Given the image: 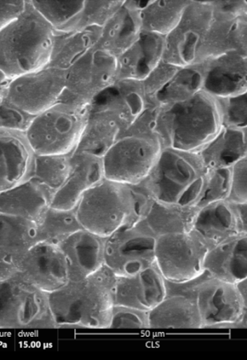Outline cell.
Segmentation results:
<instances>
[{"label": "cell", "mask_w": 247, "mask_h": 360, "mask_svg": "<svg viewBox=\"0 0 247 360\" xmlns=\"http://www.w3.org/2000/svg\"><path fill=\"white\" fill-rule=\"evenodd\" d=\"M101 29L90 27L69 33H55L49 66L68 71L97 44Z\"/></svg>", "instance_id": "31"}, {"label": "cell", "mask_w": 247, "mask_h": 360, "mask_svg": "<svg viewBox=\"0 0 247 360\" xmlns=\"http://www.w3.org/2000/svg\"><path fill=\"white\" fill-rule=\"evenodd\" d=\"M202 63L180 68L168 84L155 96L154 105L160 108L185 102L202 91Z\"/></svg>", "instance_id": "35"}, {"label": "cell", "mask_w": 247, "mask_h": 360, "mask_svg": "<svg viewBox=\"0 0 247 360\" xmlns=\"http://www.w3.org/2000/svg\"><path fill=\"white\" fill-rule=\"evenodd\" d=\"M212 19L211 1H189L180 22L165 37L163 60L178 68L199 65Z\"/></svg>", "instance_id": "9"}, {"label": "cell", "mask_w": 247, "mask_h": 360, "mask_svg": "<svg viewBox=\"0 0 247 360\" xmlns=\"http://www.w3.org/2000/svg\"><path fill=\"white\" fill-rule=\"evenodd\" d=\"M38 243L59 246L67 238L84 229L76 209L62 210L50 206L36 223Z\"/></svg>", "instance_id": "34"}, {"label": "cell", "mask_w": 247, "mask_h": 360, "mask_svg": "<svg viewBox=\"0 0 247 360\" xmlns=\"http://www.w3.org/2000/svg\"><path fill=\"white\" fill-rule=\"evenodd\" d=\"M105 239L82 229L58 246L67 261L69 281L83 280L105 266Z\"/></svg>", "instance_id": "22"}, {"label": "cell", "mask_w": 247, "mask_h": 360, "mask_svg": "<svg viewBox=\"0 0 247 360\" xmlns=\"http://www.w3.org/2000/svg\"><path fill=\"white\" fill-rule=\"evenodd\" d=\"M189 3V0L145 1L140 10L142 32L156 34L166 37L180 22L183 11Z\"/></svg>", "instance_id": "33"}, {"label": "cell", "mask_w": 247, "mask_h": 360, "mask_svg": "<svg viewBox=\"0 0 247 360\" xmlns=\"http://www.w3.org/2000/svg\"><path fill=\"white\" fill-rule=\"evenodd\" d=\"M10 79L5 77V75L0 71V102H1L6 96Z\"/></svg>", "instance_id": "47"}, {"label": "cell", "mask_w": 247, "mask_h": 360, "mask_svg": "<svg viewBox=\"0 0 247 360\" xmlns=\"http://www.w3.org/2000/svg\"><path fill=\"white\" fill-rule=\"evenodd\" d=\"M205 172L196 153L165 148L147 177L138 185L154 200L194 206Z\"/></svg>", "instance_id": "5"}, {"label": "cell", "mask_w": 247, "mask_h": 360, "mask_svg": "<svg viewBox=\"0 0 247 360\" xmlns=\"http://www.w3.org/2000/svg\"><path fill=\"white\" fill-rule=\"evenodd\" d=\"M123 4L122 0L84 1V9L77 23L76 31L84 30V29L90 27L102 28Z\"/></svg>", "instance_id": "39"}, {"label": "cell", "mask_w": 247, "mask_h": 360, "mask_svg": "<svg viewBox=\"0 0 247 360\" xmlns=\"http://www.w3.org/2000/svg\"><path fill=\"white\" fill-rule=\"evenodd\" d=\"M197 211L198 208L194 206L171 205L153 200L140 221L157 239L164 235L191 231Z\"/></svg>", "instance_id": "30"}, {"label": "cell", "mask_w": 247, "mask_h": 360, "mask_svg": "<svg viewBox=\"0 0 247 360\" xmlns=\"http://www.w3.org/2000/svg\"><path fill=\"white\" fill-rule=\"evenodd\" d=\"M165 37L147 32L116 58L117 80L142 81L163 60Z\"/></svg>", "instance_id": "24"}, {"label": "cell", "mask_w": 247, "mask_h": 360, "mask_svg": "<svg viewBox=\"0 0 247 360\" xmlns=\"http://www.w3.org/2000/svg\"><path fill=\"white\" fill-rule=\"evenodd\" d=\"M211 4L213 19L199 65L229 52L247 55L246 1H211Z\"/></svg>", "instance_id": "13"}, {"label": "cell", "mask_w": 247, "mask_h": 360, "mask_svg": "<svg viewBox=\"0 0 247 360\" xmlns=\"http://www.w3.org/2000/svg\"><path fill=\"white\" fill-rule=\"evenodd\" d=\"M120 135L117 122L110 116L91 111L74 153H86L102 158Z\"/></svg>", "instance_id": "32"}, {"label": "cell", "mask_w": 247, "mask_h": 360, "mask_svg": "<svg viewBox=\"0 0 247 360\" xmlns=\"http://www.w3.org/2000/svg\"><path fill=\"white\" fill-rule=\"evenodd\" d=\"M221 127L215 98L201 91L185 102L159 107L155 132L163 148L198 153Z\"/></svg>", "instance_id": "4"}, {"label": "cell", "mask_w": 247, "mask_h": 360, "mask_svg": "<svg viewBox=\"0 0 247 360\" xmlns=\"http://www.w3.org/2000/svg\"><path fill=\"white\" fill-rule=\"evenodd\" d=\"M180 68L162 60L142 81L149 106H155L153 103L155 96L168 84Z\"/></svg>", "instance_id": "41"}, {"label": "cell", "mask_w": 247, "mask_h": 360, "mask_svg": "<svg viewBox=\"0 0 247 360\" xmlns=\"http://www.w3.org/2000/svg\"><path fill=\"white\" fill-rule=\"evenodd\" d=\"M145 1H124L101 29L96 46L117 58L133 44L142 32L140 10Z\"/></svg>", "instance_id": "25"}, {"label": "cell", "mask_w": 247, "mask_h": 360, "mask_svg": "<svg viewBox=\"0 0 247 360\" xmlns=\"http://www.w3.org/2000/svg\"><path fill=\"white\" fill-rule=\"evenodd\" d=\"M48 295L69 282L67 261L58 246L37 243L25 255L15 276Z\"/></svg>", "instance_id": "15"}, {"label": "cell", "mask_w": 247, "mask_h": 360, "mask_svg": "<svg viewBox=\"0 0 247 360\" xmlns=\"http://www.w3.org/2000/svg\"><path fill=\"white\" fill-rule=\"evenodd\" d=\"M208 249L192 231L159 236L155 242V266L166 281L193 280L204 271Z\"/></svg>", "instance_id": "12"}, {"label": "cell", "mask_w": 247, "mask_h": 360, "mask_svg": "<svg viewBox=\"0 0 247 360\" xmlns=\"http://www.w3.org/2000/svg\"><path fill=\"white\" fill-rule=\"evenodd\" d=\"M149 328L202 329L196 303L192 297L182 295H166L148 312Z\"/></svg>", "instance_id": "29"}, {"label": "cell", "mask_w": 247, "mask_h": 360, "mask_svg": "<svg viewBox=\"0 0 247 360\" xmlns=\"http://www.w3.org/2000/svg\"><path fill=\"white\" fill-rule=\"evenodd\" d=\"M162 150L157 136L119 137L102 156L105 178L126 185L139 184L151 172Z\"/></svg>", "instance_id": "8"}, {"label": "cell", "mask_w": 247, "mask_h": 360, "mask_svg": "<svg viewBox=\"0 0 247 360\" xmlns=\"http://www.w3.org/2000/svg\"><path fill=\"white\" fill-rule=\"evenodd\" d=\"M196 153L206 171L231 168L247 158V131L222 126L217 135Z\"/></svg>", "instance_id": "28"}, {"label": "cell", "mask_w": 247, "mask_h": 360, "mask_svg": "<svg viewBox=\"0 0 247 360\" xmlns=\"http://www.w3.org/2000/svg\"><path fill=\"white\" fill-rule=\"evenodd\" d=\"M105 179L101 158L86 153H73L70 172L65 183L55 194L51 206L62 210L76 209L84 194Z\"/></svg>", "instance_id": "20"}, {"label": "cell", "mask_w": 247, "mask_h": 360, "mask_svg": "<svg viewBox=\"0 0 247 360\" xmlns=\"http://www.w3.org/2000/svg\"><path fill=\"white\" fill-rule=\"evenodd\" d=\"M67 71L47 66L10 80L5 98L36 116L58 103L67 85Z\"/></svg>", "instance_id": "14"}, {"label": "cell", "mask_w": 247, "mask_h": 360, "mask_svg": "<svg viewBox=\"0 0 247 360\" xmlns=\"http://www.w3.org/2000/svg\"><path fill=\"white\" fill-rule=\"evenodd\" d=\"M71 167V155H34L29 179L53 195L65 183Z\"/></svg>", "instance_id": "36"}, {"label": "cell", "mask_w": 247, "mask_h": 360, "mask_svg": "<svg viewBox=\"0 0 247 360\" xmlns=\"http://www.w3.org/2000/svg\"><path fill=\"white\" fill-rule=\"evenodd\" d=\"M26 1H0V32L24 13Z\"/></svg>", "instance_id": "46"}, {"label": "cell", "mask_w": 247, "mask_h": 360, "mask_svg": "<svg viewBox=\"0 0 247 360\" xmlns=\"http://www.w3.org/2000/svg\"><path fill=\"white\" fill-rule=\"evenodd\" d=\"M156 238L141 221L123 226L105 239V266L116 277L138 274L155 266Z\"/></svg>", "instance_id": "10"}, {"label": "cell", "mask_w": 247, "mask_h": 360, "mask_svg": "<svg viewBox=\"0 0 247 360\" xmlns=\"http://www.w3.org/2000/svg\"><path fill=\"white\" fill-rule=\"evenodd\" d=\"M109 328H149L148 312L128 309V307H114Z\"/></svg>", "instance_id": "43"}, {"label": "cell", "mask_w": 247, "mask_h": 360, "mask_svg": "<svg viewBox=\"0 0 247 360\" xmlns=\"http://www.w3.org/2000/svg\"><path fill=\"white\" fill-rule=\"evenodd\" d=\"M116 80V58L95 45L68 70L60 101L89 107Z\"/></svg>", "instance_id": "11"}, {"label": "cell", "mask_w": 247, "mask_h": 360, "mask_svg": "<svg viewBox=\"0 0 247 360\" xmlns=\"http://www.w3.org/2000/svg\"><path fill=\"white\" fill-rule=\"evenodd\" d=\"M202 91L215 98L247 93V55L229 52L202 63Z\"/></svg>", "instance_id": "17"}, {"label": "cell", "mask_w": 247, "mask_h": 360, "mask_svg": "<svg viewBox=\"0 0 247 360\" xmlns=\"http://www.w3.org/2000/svg\"><path fill=\"white\" fill-rule=\"evenodd\" d=\"M34 118L22 110L13 105L9 101L0 102V129L25 133Z\"/></svg>", "instance_id": "42"}, {"label": "cell", "mask_w": 247, "mask_h": 360, "mask_svg": "<svg viewBox=\"0 0 247 360\" xmlns=\"http://www.w3.org/2000/svg\"><path fill=\"white\" fill-rule=\"evenodd\" d=\"M34 158L25 133L0 129V193L30 179Z\"/></svg>", "instance_id": "23"}, {"label": "cell", "mask_w": 247, "mask_h": 360, "mask_svg": "<svg viewBox=\"0 0 247 360\" xmlns=\"http://www.w3.org/2000/svg\"><path fill=\"white\" fill-rule=\"evenodd\" d=\"M89 107L60 101L34 116L25 132L34 155H72L81 137Z\"/></svg>", "instance_id": "7"}, {"label": "cell", "mask_w": 247, "mask_h": 360, "mask_svg": "<svg viewBox=\"0 0 247 360\" xmlns=\"http://www.w3.org/2000/svg\"><path fill=\"white\" fill-rule=\"evenodd\" d=\"M203 269L223 282L236 284L247 280V235L232 238L209 249Z\"/></svg>", "instance_id": "26"}, {"label": "cell", "mask_w": 247, "mask_h": 360, "mask_svg": "<svg viewBox=\"0 0 247 360\" xmlns=\"http://www.w3.org/2000/svg\"><path fill=\"white\" fill-rule=\"evenodd\" d=\"M148 106L142 81L118 79L96 97L89 109L116 120L120 136Z\"/></svg>", "instance_id": "16"}, {"label": "cell", "mask_w": 247, "mask_h": 360, "mask_svg": "<svg viewBox=\"0 0 247 360\" xmlns=\"http://www.w3.org/2000/svg\"><path fill=\"white\" fill-rule=\"evenodd\" d=\"M153 200L138 184L105 179L84 194L76 212L84 229L107 238L140 221Z\"/></svg>", "instance_id": "2"}, {"label": "cell", "mask_w": 247, "mask_h": 360, "mask_svg": "<svg viewBox=\"0 0 247 360\" xmlns=\"http://www.w3.org/2000/svg\"><path fill=\"white\" fill-rule=\"evenodd\" d=\"M34 9L53 27L55 33L76 31L84 1H31Z\"/></svg>", "instance_id": "37"}, {"label": "cell", "mask_w": 247, "mask_h": 360, "mask_svg": "<svg viewBox=\"0 0 247 360\" xmlns=\"http://www.w3.org/2000/svg\"><path fill=\"white\" fill-rule=\"evenodd\" d=\"M116 277L103 266L94 274L78 281H69L49 295L56 328L110 327L114 307Z\"/></svg>", "instance_id": "1"}, {"label": "cell", "mask_w": 247, "mask_h": 360, "mask_svg": "<svg viewBox=\"0 0 247 360\" xmlns=\"http://www.w3.org/2000/svg\"><path fill=\"white\" fill-rule=\"evenodd\" d=\"M191 231L208 250L232 238L247 235V229L240 224L234 203L227 200L198 208Z\"/></svg>", "instance_id": "21"}, {"label": "cell", "mask_w": 247, "mask_h": 360, "mask_svg": "<svg viewBox=\"0 0 247 360\" xmlns=\"http://www.w3.org/2000/svg\"><path fill=\"white\" fill-rule=\"evenodd\" d=\"M231 168H218L205 172L202 189L194 207H203L211 203L225 201L229 193Z\"/></svg>", "instance_id": "38"}, {"label": "cell", "mask_w": 247, "mask_h": 360, "mask_svg": "<svg viewBox=\"0 0 247 360\" xmlns=\"http://www.w3.org/2000/svg\"><path fill=\"white\" fill-rule=\"evenodd\" d=\"M215 100L220 110L222 126L247 129V93Z\"/></svg>", "instance_id": "40"}, {"label": "cell", "mask_w": 247, "mask_h": 360, "mask_svg": "<svg viewBox=\"0 0 247 360\" xmlns=\"http://www.w3.org/2000/svg\"><path fill=\"white\" fill-rule=\"evenodd\" d=\"M158 114L159 107H147L145 111L135 120L134 123L130 126L129 129L119 137L124 136H157L155 129H156Z\"/></svg>", "instance_id": "45"}, {"label": "cell", "mask_w": 247, "mask_h": 360, "mask_svg": "<svg viewBox=\"0 0 247 360\" xmlns=\"http://www.w3.org/2000/svg\"><path fill=\"white\" fill-rule=\"evenodd\" d=\"M37 243L36 223L0 214V281L15 276L21 261Z\"/></svg>", "instance_id": "18"}, {"label": "cell", "mask_w": 247, "mask_h": 360, "mask_svg": "<svg viewBox=\"0 0 247 360\" xmlns=\"http://www.w3.org/2000/svg\"><path fill=\"white\" fill-rule=\"evenodd\" d=\"M165 297V280L156 266L134 276L116 277L114 307L150 312Z\"/></svg>", "instance_id": "19"}, {"label": "cell", "mask_w": 247, "mask_h": 360, "mask_svg": "<svg viewBox=\"0 0 247 360\" xmlns=\"http://www.w3.org/2000/svg\"><path fill=\"white\" fill-rule=\"evenodd\" d=\"M55 32L31 0L18 18L0 32V71L11 80L49 65Z\"/></svg>", "instance_id": "3"}, {"label": "cell", "mask_w": 247, "mask_h": 360, "mask_svg": "<svg viewBox=\"0 0 247 360\" xmlns=\"http://www.w3.org/2000/svg\"><path fill=\"white\" fill-rule=\"evenodd\" d=\"M247 158L231 167V183L227 201L239 205L247 203Z\"/></svg>", "instance_id": "44"}, {"label": "cell", "mask_w": 247, "mask_h": 360, "mask_svg": "<svg viewBox=\"0 0 247 360\" xmlns=\"http://www.w3.org/2000/svg\"><path fill=\"white\" fill-rule=\"evenodd\" d=\"M53 200V195L48 190L27 179L0 193V214L36 223Z\"/></svg>", "instance_id": "27"}, {"label": "cell", "mask_w": 247, "mask_h": 360, "mask_svg": "<svg viewBox=\"0 0 247 360\" xmlns=\"http://www.w3.org/2000/svg\"><path fill=\"white\" fill-rule=\"evenodd\" d=\"M168 289L171 295L194 299L203 328H246L247 297L237 283L217 280L204 271L193 280L170 283Z\"/></svg>", "instance_id": "6"}]
</instances>
